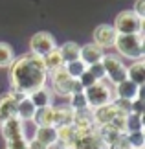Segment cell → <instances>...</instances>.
I'll return each mask as SVG.
<instances>
[{
	"instance_id": "obj_1",
	"label": "cell",
	"mask_w": 145,
	"mask_h": 149,
	"mask_svg": "<svg viewBox=\"0 0 145 149\" xmlns=\"http://www.w3.org/2000/svg\"><path fill=\"white\" fill-rule=\"evenodd\" d=\"M8 68L11 88L22 90L26 94H30L37 87H42L48 81V70L44 66L42 57L31 54V52L20 57H15Z\"/></svg>"
},
{
	"instance_id": "obj_2",
	"label": "cell",
	"mask_w": 145,
	"mask_h": 149,
	"mask_svg": "<svg viewBox=\"0 0 145 149\" xmlns=\"http://www.w3.org/2000/svg\"><path fill=\"white\" fill-rule=\"evenodd\" d=\"M114 48L119 57H127L130 61L143 59L145 35L143 33H118L114 41Z\"/></svg>"
},
{
	"instance_id": "obj_3",
	"label": "cell",
	"mask_w": 145,
	"mask_h": 149,
	"mask_svg": "<svg viewBox=\"0 0 145 149\" xmlns=\"http://www.w3.org/2000/svg\"><path fill=\"white\" fill-rule=\"evenodd\" d=\"M48 79L51 83V92L61 96V98H68V96L72 92H75V90H83V87L79 85L77 79H72L68 76L65 65L55 68V70H51V72H48Z\"/></svg>"
},
{
	"instance_id": "obj_4",
	"label": "cell",
	"mask_w": 145,
	"mask_h": 149,
	"mask_svg": "<svg viewBox=\"0 0 145 149\" xmlns=\"http://www.w3.org/2000/svg\"><path fill=\"white\" fill-rule=\"evenodd\" d=\"M83 92L86 96V101H88L90 109H96V107L107 105V103H112L114 98H116L114 85L110 81H107V79H99V81H96L94 85L83 88Z\"/></svg>"
},
{
	"instance_id": "obj_5",
	"label": "cell",
	"mask_w": 145,
	"mask_h": 149,
	"mask_svg": "<svg viewBox=\"0 0 145 149\" xmlns=\"http://www.w3.org/2000/svg\"><path fill=\"white\" fill-rule=\"evenodd\" d=\"M145 19L138 17L132 9H125L116 15L114 19V30L116 33H143Z\"/></svg>"
},
{
	"instance_id": "obj_6",
	"label": "cell",
	"mask_w": 145,
	"mask_h": 149,
	"mask_svg": "<svg viewBox=\"0 0 145 149\" xmlns=\"http://www.w3.org/2000/svg\"><path fill=\"white\" fill-rule=\"evenodd\" d=\"M103 66H105V74H107V79L112 85L123 81V79H127V65L123 63V59H121L119 55L116 54H105L103 55Z\"/></svg>"
},
{
	"instance_id": "obj_7",
	"label": "cell",
	"mask_w": 145,
	"mask_h": 149,
	"mask_svg": "<svg viewBox=\"0 0 145 149\" xmlns=\"http://www.w3.org/2000/svg\"><path fill=\"white\" fill-rule=\"evenodd\" d=\"M70 149H107L96 127L75 129V140Z\"/></svg>"
},
{
	"instance_id": "obj_8",
	"label": "cell",
	"mask_w": 145,
	"mask_h": 149,
	"mask_svg": "<svg viewBox=\"0 0 145 149\" xmlns=\"http://www.w3.org/2000/svg\"><path fill=\"white\" fill-rule=\"evenodd\" d=\"M55 46H57L55 39L48 31H37L35 35L30 39V52L35 54V55H40V57L46 55L51 48H55Z\"/></svg>"
},
{
	"instance_id": "obj_9",
	"label": "cell",
	"mask_w": 145,
	"mask_h": 149,
	"mask_svg": "<svg viewBox=\"0 0 145 149\" xmlns=\"http://www.w3.org/2000/svg\"><path fill=\"white\" fill-rule=\"evenodd\" d=\"M114 94H116V98L129 100V101L136 100V98L143 100V85H136L130 79H123V81L114 85Z\"/></svg>"
},
{
	"instance_id": "obj_10",
	"label": "cell",
	"mask_w": 145,
	"mask_h": 149,
	"mask_svg": "<svg viewBox=\"0 0 145 149\" xmlns=\"http://www.w3.org/2000/svg\"><path fill=\"white\" fill-rule=\"evenodd\" d=\"M0 133H2L4 140H13V138H20V136H26L24 133V122L19 120L17 116H9L6 118L2 125H0Z\"/></svg>"
},
{
	"instance_id": "obj_11",
	"label": "cell",
	"mask_w": 145,
	"mask_h": 149,
	"mask_svg": "<svg viewBox=\"0 0 145 149\" xmlns=\"http://www.w3.org/2000/svg\"><path fill=\"white\" fill-rule=\"evenodd\" d=\"M116 30L114 26L110 24H101L97 26L94 30V42L97 44V46H101L103 50L105 48H112L114 46V41H116Z\"/></svg>"
},
{
	"instance_id": "obj_12",
	"label": "cell",
	"mask_w": 145,
	"mask_h": 149,
	"mask_svg": "<svg viewBox=\"0 0 145 149\" xmlns=\"http://www.w3.org/2000/svg\"><path fill=\"white\" fill-rule=\"evenodd\" d=\"M118 112L119 111H118V107H116L114 103H107V105L92 109V120H94V125H96V127H99V125L110 123V120H112Z\"/></svg>"
},
{
	"instance_id": "obj_13",
	"label": "cell",
	"mask_w": 145,
	"mask_h": 149,
	"mask_svg": "<svg viewBox=\"0 0 145 149\" xmlns=\"http://www.w3.org/2000/svg\"><path fill=\"white\" fill-rule=\"evenodd\" d=\"M103 55H105V52H103L101 46H97L96 42H88V44H85V46L79 48V59L83 61L86 66L94 65V63H99L103 59Z\"/></svg>"
},
{
	"instance_id": "obj_14",
	"label": "cell",
	"mask_w": 145,
	"mask_h": 149,
	"mask_svg": "<svg viewBox=\"0 0 145 149\" xmlns=\"http://www.w3.org/2000/svg\"><path fill=\"white\" fill-rule=\"evenodd\" d=\"M55 129H57L55 147L57 149H70L75 140V127L74 125H59Z\"/></svg>"
},
{
	"instance_id": "obj_15",
	"label": "cell",
	"mask_w": 145,
	"mask_h": 149,
	"mask_svg": "<svg viewBox=\"0 0 145 149\" xmlns=\"http://www.w3.org/2000/svg\"><path fill=\"white\" fill-rule=\"evenodd\" d=\"M33 138L42 142L44 146L48 147H53L55 146V140H57V129L55 125H37L35 127V133H33Z\"/></svg>"
},
{
	"instance_id": "obj_16",
	"label": "cell",
	"mask_w": 145,
	"mask_h": 149,
	"mask_svg": "<svg viewBox=\"0 0 145 149\" xmlns=\"http://www.w3.org/2000/svg\"><path fill=\"white\" fill-rule=\"evenodd\" d=\"M28 98L31 100V103L37 107H46V105H51V100H53V92H51V88H48L46 85L42 87H37L35 90H31L30 94H28Z\"/></svg>"
},
{
	"instance_id": "obj_17",
	"label": "cell",
	"mask_w": 145,
	"mask_h": 149,
	"mask_svg": "<svg viewBox=\"0 0 145 149\" xmlns=\"http://www.w3.org/2000/svg\"><path fill=\"white\" fill-rule=\"evenodd\" d=\"M127 79L134 81L136 85L145 83V63H143V59H136L127 66Z\"/></svg>"
},
{
	"instance_id": "obj_18",
	"label": "cell",
	"mask_w": 145,
	"mask_h": 149,
	"mask_svg": "<svg viewBox=\"0 0 145 149\" xmlns=\"http://www.w3.org/2000/svg\"><path fill=\"white\" fill-rule=\"evenodd\" d=\"M74 122V109L70 105H59L53 107V125H72Z\"/></svg>"
},
{
	"instance_id": "obj_19",
	"label": "cell",
	"mask_w": 145,
	"mask_h": 149,
	"mask_svg": "<svg viewBox=\"0 0 145 149\" xmlns=\"http://www.w3.org/2000/svg\"><path fill=\"white\" fill-rule=\"evenodd\" d=\"M72 125L75 129H88V127H96L94 120H92V109H81V111H74V122Z\"/></svg>"
},
{
	"instance_id": "obj_20",
	"label": "cell",
	"mask_w": 145,
	"mask_h": 149,
	"mask_svg": "<svg viewBox=\"0 0 145 149\" xmlns=\"http://www.w3.org/2000/svg\"><path fill=\"white\" fill-rule=\"evenodd\" d=\"M31 122L37 125H53V105H46V107H37L33 112Z\"/></svg>"
},
{
	"instance_id": "obj_21",
	"label": "cell",
	"mask_w": 145,
	"mask_h": 149,
	"mask_svg": "<svg viewBox=\"0 0 145 149\" xmlns=\"http://www.w3.org/2000/svg\"><path fill=\"white\" fill-rule=\"evenodd\" d=\"M33 112H35V105L31 103V100L26 98L24 100H20V101H17V112H15V116L22 120V122H31V118H33Z\"/></svg>"
},
{
	"instance_id": "obj_22",
	"label": "cell",
	"mask_w": 145,
	"mask_h": 149,
	"mask_svg": "<svg viewBox=\"0 0 145 149\" xmlns=\"http://www.w3.org/2000/svg\"><path fill=\"white\" fill-rule=\"evenodd\" d=\"M17 112V100L11 96L9 92H6L0 96V114H2V118H9V116H15Z\"/></svg>"
},
{
	"instance_id": "obj_23",
	"label": "cell",
	"mask_w": 145,
	"mask_h": 149,
	"mask_svg": "<svg viewBox=\"0 0 145 149\" xmlns=\"http://www.w3.org/2000/svg\"><path fill=\"white\" fill-rule=\"evenodd\" d=\"M42 61H44V66H46V70L51 72V70H55V68H59L65 65V61H62V55H61V52L59 48H51L46 55H42Z\"/></svg>"
},
{
	"instance_id": "obj_24",
	"label": "cell",
	"mask_w": 145,
	"mask_h": 149,
	"mask_svg": "<svg viewBox=\"0 0 145 149\" xmlns=\"http://www.w3.org/2000/svg\"><path fill=\"white\" fill-rule=\"evenodd\" d=\"M97 129V134L101 136V140H103V144L105 146H110V144H114V142H118L121 138V134L123 133H119V131H116L112 125H99V127H96Z\"/></svg>"
},
{
	"instance_id": "obj_25",
	"label": "cell",
	"mask_w": 145,
	"mask_h": 149,
	"mask_svg": "<svg viewBox=\"0 0 145 149\" xmlns=\"http://www.w3.org/2000/svg\"><path fill=\"white\" fill-rule=\"evenodd\" d=\"M125 134V140L129 144L130 149H143L145 147V134H143V129L140 131H127Z\"/></svg>"
},
{
	"instance_id": "obj_26",
	"label": "cell",
	"mask_w": 145,
	"mask_h": 149,
	"mask_svg": "<svg viewBox=\"0 0 145 149\" xmlns=\"http://www.w3.org/2000/svg\"><path fill=\"white\" fill-rule=\"evenodd\" d=\"M79 44L77 42H72V41H68L65 42L62 46H59V52H61V55H62V61L68 63V61H74V59H79Z\"/></svg>"
},
{
	"instance_id": "obj_27",
	"label": "cell",
	"mask_w": 145,
	"mask_h": 149,
	"mask_svg": "<svg viewBox=\"0 0 145 149\" xmlns=\"http://www.w3.org/2000/svg\"><path fill=\"white\" fill-rule=\"evenodd\" d=\"M143 129V114L127 112L125 116V133L127 131H140Z\"/></svg>"
},
{
	"instance_id": "obj_28",
	"label": "cell",
	"mask_w": 145,
	"mask_h": 149,
	"mask_svg": "<svg viewBox=\"0 0 145 149\" xmlns=\"http://www.w3.org/2000/svg\"><path fill=\"white\" fill-rule=\"evenodd\" d=\"M68 105H70L74 111H81V109H86L88 107V101H86V96L83 90H75V92H72L70 96H68Z\"/></svg>"
},
{
	"instance_id": "obj_29",
	"label": "cell",
	"mask_w": 145,
	"mask_h": 149,
	"mask_svg": "<svg viewBox=\"0 0 145 149\" xmlns=\"http://www.w3.org/2000/svg\"><path fill=\"white\" fill-rule=\"evenodd\" d=\"M65 68H66V72H68V76H70L72 79H77L81 74H83L86 70V65L81 59H74V61H68L65 63Z\"/></svg>"
},
{
	"instance_id": "obj_30",
	"label": "cell",
	"mask_w": 145,
	"mask_h": 149,
	"mask_svg": "<svg viewBox=\"0 0 145 149\" xmlns=\"http://www.w3.org/2000/svg\"><path fill=\"white\" fill-rule=\"evenodd\" d=\"M13 59H15L13 48L8 42H0V68H8Z\"/></svg>"
},
{
	"instance_id": "obj_31",
	"label": "cell",
	"mask_w": 145,
	"mask_h": 149,
	"mask_svg": "<svg viewBox=\"0 0 145 149\" xmlns=\"http://www.w3.org/2000/svg\"><path fill=\"white\" fill-rule=\"evenodd\" d=\"M88 70L92 72V76H94L97 81L99 79H107V74H105V66H103V63H94V65H90V66H86Z\"/></svg>"
},
{
	"instance_id": "obj_32",
	"label": "cell",
	"mask_w": 145,
	"mask_h": 149,
	"mask_svg": "<svg viewBox=\"0 0 145 149\" xmlns=\"http://www.w3.org/2000/svg\"><path fill=\"white\" fill-rule=\"evenodd\" d=\"M77 81H79V85H81L83 88H86V87H90V85H94V83L97 81V79H96L94 76H92V72L88 70V68H86V70H85L83 74H81L79 77H77Z\"/></svg>"
},
{
	"instance_id": "obj_33",
	"label": "cell",
	"mask_w": 145,
	"mask_h": 149,
	"mask_svg": "<svg viewBox=\"0 0 145 149\" xmlns=\"http://www.w3.org/2000/svg\"><path fill=\"white\" fill-rule=\"evenodd\" d=\"M6 147L8 149H26L28 147V138L26 136H20V138H13L6 142Z\"/></svg>"
},
{
	"instance_id": "obj_34",
	"label": "cell",
	"mask_w": 145,
	"mask_h": 149,
	"mask_svg": "<svg viewBox=\"0 0 145 149\" xmlns=\"http://www.w3.org/2000/svg\"><path fill=\"white\" fill-rule=\"evenodd\" d=\"M132 11H134L138 17L145 19V0H136V2H134V8H132Z\"/></svg>"
},
{
	"instance_id": "obj_35",
	"label": "cell",
	"mask_w": 145,
	"mask_h": 149,
	"mask_svg": "<svg viewBox=\"0 0 145 149\" xmlns=\"http://www.w3.org/2000/svg\"><path fill=\"white\" fill-rule=\"evenodd\" d=\"M28 149H50L48 146H44L42 142H39L35 138H31V140H28Z\"/></svg>"
},
{
	"instance_id": "obj_36",
	"label": "cell",
	"mask_w": 145,
	"mask_h": 149,
	"mask_svg": "<svg viewBox=\"0 0 145 149\" xmlns=\"http://www.w3.org/2000/svg\"><path fill=\"white\" fill-rule=\"evenodd\" d=\"M2 122H4V118H2V114H0V125H2Z\"/></svg>"
},
{
	"instance_id": "obj_37",
	"label": "cell",
	"mask_w": 145,
	"mask_h": 149,
	"mask_svg": "<svg viewBox=\"0 0 145 149\" xmlns=\"http://www.w3.org/2000/svg\"><path fill=\"white\" fill-rule=\"evenodd\" d=\"M6 149H8V147H6Z\"/></svg>"
}]
</instances>
